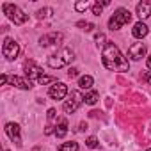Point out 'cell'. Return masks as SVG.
Returning <instances> with one entry per match:
<instances>
[{
    "label": "cell",
    "mask_w": 151,
    "mask_h": 151,
    "mask_svg": "<svg viewBox=\"0 0 151 151\" xmlns=\"http://www.w3.org/2000/svg\"><path fill=\"white\" fill-rule=\"evenodd\" d=\"M101 62L103 66L109 69V71H119V73H124L130 69V64L128 60L124 59V55L121 53V50L117 48V45L114 43H107L103 52H101Z\"/></svg>",
    "instance_id": "obj_1"
},
{
    "label": "cell",
    "mask_w": 151,
    "mask_h": 151,
    "mask_svg": "<svg viewBox=\"0 0 151 151\" xmlns=\"http://www.w3.org/2000/svg\"><path fill=\"white\" fill-rule=\"evenodd\" d=\"M73 59H75V53H73L71 48H60L57 53H53V55L48 57V66L52 69H59V68L68 66Z\"/></svg>",
    "instance_id": "obj_2"
},
{
    "label": "cell",
    "mask_w": 151,
    "mask_h": 151,
    "mask_svg": "<svg viewBox=\"0 0 151 151\" xmlns=\"http://www.w3.org/2000/svg\"><path fill=\"white\" fill-rule=\"evenodd\" d=\"M132 20V13L124 7H119L109 20V29L110 30H119L121 27H124L128 22Z\"/></svg>",
    "instance_id": "obj_3"
},
{
    "label": "cell",
    "mask_w": 151,
    "mask_h": 151,
    "mask_svg": "<svg viewBox=\"0 0 151 151\" xmlns=\"http://www.w3.org/2000/svg\"><path fill=\"white\" fill-rule=\"evenodd\" d=\"M2 9H4V14H7V18L11 20V22H14V25H23L27 20H29V14H25L18 6H14V4H9V2H6L4 6H2Z\"/></svg>",
    "instance_id": "obj_4"
},
{
    "label": "cell",
    "mask_w": 151,
    "mask_h": 151,
    "mask_svg": "<svg viewBox=\"0 0 151 151\" xmlns=\"http://www.w3.org/2000/svg\"><path fill=\"white\" fill-rule=\"evenodd\" d=\"M82 103H84V96L80 94V91H71L69 96H68V100L64 101V107L62 109H64L66 114H73Z\"/></svg>",
    "instance_id": "obj_5"
},
{
    "label": "cell",
    "mask_w": 151,
    "mask_h": 151,
    "mask_svg": "<svg viewBox=\"0 0 151 151\" xmlns=\"http://www.w3.org/2000/svg\"><path fill=\"white\" fill-rule=\"evenodd\" d=\"M2 53H4V57L7 60H14L18 57V53H20V45L14 39L6 37L4 39V45H2Z\"/></svg>",
    "instance_id": "obj_6"
},
{
    "label": "cell",
    "mask_w": 151,
    "mask_h": 151,
    "mask_svg": "<svg viewBox=\"0 0 151 151\" xmlns=\"http://www.w3.org/2000/svg\"><path fill=\"white\" fill-rule=\"evenodd\" d=\"M23 68H25V75L29 77L30 82H39V80L45 77V75H43V69H41L37 64H34L32 60H27Z\"/></svg>",
    "instance_id": "obj_7"
},
{
    "label": "cell",
    "mask_w": 151,
    "mask_h": 151,
    "mask_svg": "<svg viewBox=\"0 0 151 151\" xmlns=\"http://www.w3.org/2000/svg\"><path fill=\"white\" fill-rule=\"evenodd\" d=\"M64 36L62 32H50V34H45L39 37V45L41 46H59L62 43Z\"/></svg>",
    "instance_id": "obj_8"
},
{
    "label": "cell",
    "mask_w": 151,
    "mask_h": 151,
    "mask_svg": "<svg viewBox=\"0 0 151 151\" xmlns=\"http://www.w3.org/2000/svg\"><path fill=\"white\" fill-rule=\"evenodd\" d=\"M48 96L52 100H64L68 96V86L62 82H55L53 86H50L48 89Z\"/></svg>",
    "instance_id": "obj_9"
},
{
    "label": "cell",
    "mask_w": 151,
    "mask_h": 151,
    "mask_svg": "<svg viewBox=\"0 0 151 151\" xmlns=\"http://www.w3.org/2000/svg\"><path fill=\"white\" fill-rule=\"evenodd\" d=\"M146 45L144 43H133L130 48H128V57L132 60H140L144 55H146Z\"/></svg>",
    "instance_id": "obj_10"
},
{
    "label": "cell",
    "mask_w": 151,
    "mask_h": 151,
    "mask_svg": "<svg viewBox=\"0 0 151 151\" xmlns=\"http://www.w3.org/2000/svg\"><path fill=\"white\" fill-rule=\"evenodd\" d=\"M6 133L7 137L16 144V146H22V137H20V124L16 123H7L6 124Z\"/></svg>",
    "instance_id": "obj_11"
},
{
    "label": "cell",
    "mask_w": 151,
    "mask_h": 151,
    "mask_svg": "<svg viewBox=\"0 0 151 151\" xmlns=\"http://www.w3.org/2000/svg\"><path fill=\"white\" fill-rule=\"evenodd\" d=\"M137 16L140 18V22L151 16V0H142L137 4Z\"/></svg>",
    "instance_id": "obj_12"
},
{
    "label": "cell",
    "mask_w": 151,
    "mask_h": 151,
    "mask_svg": "<svg viewBox=\"0 0 151 151\" xmlns=\"http://www.w3.org/2000/svg\"><path fill=\"white\" fill-rule=\"evenodd\" d=\"M9 84L18 87V89H30L32 87V82L30 80H25L22 77H16V75H13V77H9Z\"/></svg>",
    "instance_id": "obj_13"
},
{
    "label": "cell",
    "mask_w": 151,
    "mask_h": 151,
    "mask_svg": "<svg viewBox=\"0 0 151 151\" xmlns=\"http://www.w3.org/2000/svg\"><path fill=\"white\" fill-rule=\"evenodd\" d=\"M132 34H133V37H137V39H142V37H146V36H147V25H146L144 22H137V23L133 25V30H132Z\"/></svg>",
    "instance_id": "obj_14"
},
{
    "label": "cell",
    "mask_w": 151,
    "mask_h": 151,
    "mask_svg": "<svg viewBox=\"0 0 151 151\" xmlns=\"http://www.w3.org/2000/svg\"><path fill=\"white\" fill-rule=\"evenodd\" d=\"M93 84H94V80H93V77H91V75H84V77H80V78H78V87H80V89L91 91Z\"/></svg>",
    "instance_id": "obj_15"
},
{
    "label": "cell",
    "mask_w": 151,
    "mask_h": 151,
    "mask_svg": "<svg viewBox=\"0 0 151 151\" xmlns=\"http://www.w3.org/2000/svg\"><path fill=\"white\" fill-rule=\"evenodd\" d=\"M98 100H100V94H98V91H93V89L84 96V101H86L87 105H94Z\"/></svg>",
    "instance_id": "obj_16"
},
{
    "label": "cell",
    "mask_w": 151,
    "mask_h": 151,
    "mask_svg": "<svg viewBox=\"0 0 151 151\" xmlns=\"http://www.w3.org/2000/svg\"><path fill=\"white\" fill-rule=\"evenodd\" d=\"M66 133H68V123L62 119V121L57 124V128H55V135H57L59 139H62V137H66Z\"/></svg>",
    "instance_id": "obj_17"
},
{
    "label": "cell",
    "mask_w": 151,
    "mask_h": 151,
    "mask_svg": "<svg viewBox=\"0 0 151 151\" xmlns=\"http://www.w3.org/2000/svg\"><path fill=\"white\" fill-rule=\"evenodd\" d=\"M59 151H78V144L77 142H64L59 146Z\"/></svg>",
    "instance_id": "obj_18"
},
{
    "label": "cell",
    "mask_w": 151,
    "mask_h": 151,
    "mask_svg": "<svg viewBox=\"0 0 151 151\" xmlns=\"http://www.w3.org/2000/svg\"><path fill=\"white\" fill-rule=\"evenodd\" d=\"M89 7H93V4H91V2H87V0H80V2L75 4V9H77L78 13H84V11H87Z\"/></svg>",
    "instance_id": "obj_19"
},
{
    "label": "cell",
    "mask_w": 151,
    "mask_h": 151,
    "mask_svg": "<svg viewBox=\"0 0 151 151\" xmlns=\"http://www.w3.org/2000/svg\"><path fill=\"white\" fill-rule=\"evenodd\" d=\"M77 27H80L82 30H86V32H91L93 29H94V25L91 23V22H78L77 23Z\"/></svg>",
    "instance_id": "obj_20"
},
{
    "label": "cell",
    "mask_w": 151,
    "mask_h": 151,
    "mask_svg": "<svg viewBox=\"0 0 151 151\" xmlns=\"http://www.w3.org/2000/svg\"><path fill=\"white\" fill-rule=\"evenodd\" d=\"M86 146H87V147H91V149L98 147V139H96V137H87V140H86Z\"/></svg>",
    "instance_id": "obj_21"
},
{
    "label": "cell",
    "mask_w": 151,
    "mask_h": 151,
    "mask_svg": "<svg viewBox=\"0 0 151 151\" xmlns=\"http://www.w3.org/2000/svg\"><path fill=\"white\" fill-rule=\"evenodd\" d=\"M37 84H43V86H46V84H55V78H53V77H48V75H45V77H43Z\"/></svg>",
    "instance_id": "obj_22"
},
{
    "label": "cell",
    "mask_w": 151,
    "mask_h": 151,
    "mask_svg": "<svg viewBox=\"0 0 151 151\" xmlns=\"http://www.w3.org/2000/svg\"><path fill=\"white\" fill-rule=\"evenodd\" d=\"M101 11H103V6H101L100 2H96V4H93V14H96V16H100V14H101Z\"/></svg>",
    "instance_id": "obj_23"
},
{
    "label": "cell",
    "mask_w": 151,
    "mask_h": 151,
    "mask_svg": "<svg viewBox=\"0 0 151 151\" xmlns=\"http://www.w3.org/2000/svg\"><path fill=\"white\" fill-rule=\"evenodd\" d=\"M96 45L105 48V45H107V43H105V34H98V36H96Z\"/></svg>",
    "instance_id": "obj_24"
},
{
    "label": "cell",
    "mask_w": 151,
    "mask_h": 151,
    "mask_svg": "<svg viewBox=\"0 0 151 151\" xmlns=\"http://www.w3.org/2000/svg\"><path fill=\"white\" fill-rule=\"evenodd\" d=\"M142 80L147 86H151V71H142Z\"/></svg>",
    "instance_id": "obj_25"
},
{
    "label": "cell",
    "mask_w": 151,
    "mask_h": 151,
    "mask_svg": "<svg viewBox=\"0 0 151 151\" xmlns=\"http://www.w3.org/2000/svg\"><path fill=\"white\" fill-rule=\"evenodd\" d=\"M77 75H78V69H77V68H69V69H68V77H69V78H75Z\"/></svg>",
    "instance_id": "obj_26"
},
{
    "label": "cell",
    "mask_w": 151,
    "mask_h": 151,
    "mask_svg": "<svg viewBox=\"0 0 151 151\" xmlns=\"http://www.w3.org/2000/svg\"><path fill=\"white\" fill-rule=\"evenodd\" d=\"M48 13H52V9H39L37 11V18H45V16H48Z\"/></svg>",
    "instance_id": "obj_27"
},
{
    "label": "cell",
    "mask_w": 151,
    "mask_h": 151,
    "mask_svg": "<svg viewBox=\"0 0 151 151\" xmlns=\"http://www.w3.org/2000/svg\"><path fill=\"white\" fill-rule=\"evenodd\" d=\"M7 80H9V77H7L6 73H2V77H0V82H2V86H4V84H7Z\"/></svg>",
    "instance_id": "obj_28"
},
{
    "label": "cell",
    "mask_w": 151,
    "mask_h": 151,
    "mask_svg": "<svg viewBox=\"0 0 151 151\" xmlns=\"http://www.w3.org/2000/svg\"><path fill=\"white\" fill-rule=\"evenodd\" d=\"M55 117V109H50L48 110V119H53Z\"/></svg>",
    "instance_id": "obj_29"
},
{
    "label": "cell",
    "mask_w": 151,
    "mask_h": 151,
    "mask_svg": "<svg viewBox=\"0 0 151 151\" xmlns=\"http://www.w3.org/2000/svg\"><path fill=\"white\" fill-rule=\"evenodd\" d=\"M147 68H149V69H151V55H149V57H147Z\"/></svg>",
    "instance_id": "obj_30"
},
{
    "label": "cell",
    "mask_w": 151,
    "mask_h": 151,
    "mask_svg": "<svg viewBox=\"0 0 151 151\" xmlns=\"http://www.w3.org/2000/svg\"><path fill=\"white\" fill-rule=\"evenodd\" d=\"M146 151H151V149H146Z\"/></svg>",
    "instance_id": "obj_31"
},
{
    "label": "cell",
    "mask_w": 151,
    "mask_h": 151,
    "mask_svg": "<svg viewBox=\"0 0 151 151\" xmlns=\"http://www.w3.org/2000/svg\"><path fill=\"white\" fill-rule=\"evenodd\" d=\"M6 151H9V149H6Z\"/></svg>",
    "instance_id": "obj_32"
}]
</instances>
